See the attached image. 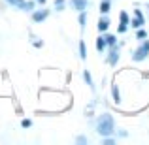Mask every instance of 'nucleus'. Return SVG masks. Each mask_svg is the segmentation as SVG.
Listing matches in <instances>:
<instances>
[{"label":"nucleus","mask_w":149,"mask_h":145,"mask_svg":"<svg viewBox=\"0 0 149 145\" xmlns=\"http://www.w3.org/2000/svg\"><path fill=\"white\" fill-rule=\"evenodd\" d=\"M111 132H113V119L109 115H102L98 121V134L109 136Z\"/></svg>","instance_id":"f257e3e1"},{"label":"nucleus","mask_w":149,"mask_h":145,"mask_svg":"<svg viewBox=\"0 0 149 145\" xmlns=\"http://www.w3.org/2000/svg\"><path fill=\"white\" fill-rule=\"evenodd\" d=\"M147 55H149V42H147V44H143L140 49H136V53L132 55V58H134V60H143Z\"/></svg>","instance_id":"f03ea898"},{"label":"nucleus","mask_w":149,"mask_h":145,"mask_svg":"<svg viewBox=\"0 0 149 145\" xmlns=\"http://www.w3.org/2000/svg\"><path fill=\"white\" fill-rule=\"evenodd\" d=\"M134 15H136V19L132 21V26H134V28H140V26L143 25V17H142V13H140L138 10L134 11Z\"/></svg>","instance_id":"7ed1b4c3"},{"label":"nucleus","mask_w":149,"mask_h":145,"mask_svg":"<svg viewBox=\"0 0 149 145\" xmlns=\"http://www.w3.org/2000/svg\"><path fill=\"white\" fill-rule=\"evenodd\" d=\"M8 2L15 4V6H19V8H29V10H32V4H26V2H23V0H8Z\"/></svg>","instance_id":"20e7f679"},{"label":"nucleus","mask_w":149,"mask_h":145,"mask_svg":"<svg viewBox=\"0 0 149 145\" xmlns=\"http://www.w3.org/2000/svg\"><path fill=\"white\" fill-rule=\"evenodd\" d=\"M108 26H109V21H108V19H100V21H98V30H100V32H106V30H108Z\"/></svg>","instance_id":"39448f33"},{"label":"nucleus","mask_w":149,"mask_h":145,"mask_svg":"<svg viewBox=\"0 0 149 145\" xmlns=\"http://www.w3.org/2000/svg\"><path fill=\"white\" fill-rule=\"evenodd\" d=\"M72 4H74V6H76L79 11H83L85 8H87V2H85V0H72Z\"/></svg>","instance_id":"423d86ee"},{"label":"nucleus","mask_w":149,"mask_h":145,"mask_svg":"<svg viewBox=\"0 0 149 145\" xmlns=\"http://www.w3.org/2000/svg\"><path fill=\"white\" fill-rule=\"evenodd\" d=\"M104 47H106V40L100 36L98 40H96V49H98V51H104Z\"/></svg>","instance_id":"0eeeda50"},{"label":"nucleus","mask_w":149,"mask_h":145,"mask_svg":"<svg viewBox=\"0 0 149 145\" xmlns=\"http://www.w3.org/2000/svg\"><path fill=\"white\" fill-rule=\"evenodd\" d=\"M100 11H102V13H108V11H109V2H108V0H104V2L100 4Z\"/></svg>","instance_id":"6e6552de"},{"label":"nucleus","mask_w":149,"mask_h":145,"mask_svg":"<svg viewBox=\"0 0 149 145\" xmlns=\"http://www.w3.org/2000/svg\"><path fill=\"white\" fill-rule=\"evenodd\" d=\"M45 15H47V11H38V13H34V21H42V19H45Z\"/></svg>","instance_id":"1a4fd4ad"},{"label":"nucleus","mask_w":149,"mask_h":145,"mask_svg":"<svg viewBox=\"0 0 149 145\" xmlns=\"http://www.w3.org/2000/svg\"><path fill=\"white\" fill-rule=\"evenodd\" d=\"M104 40H106V45H108V44H109V45H113V44H115V36H106Z\"/></svg>","instance_id":"9d476101"},{"label":"nucleus","mask_w":149,"mask_h":145,"mask_svg":"<svg viewBox=\"0 0 149 145\" xmlns=\"http://www.w3.org/2000/svg\"><path fill=\"white\" fill-rule=\"evenodd\" d=\"M115 60H117V51L113 49L111 51V57H109V62H111V64H115Z\"/></svg>","instance_id":"9b49d317"},{"label":"nucleus","mask_w":149,"mask_h":145,"mask_svg":"<svg viewBox=\"0 0 149 145\" xmlns=\"http://www.w3.org/2000/svg\"><path fill=\"white\" fill-rule=\"evenodd\" d=\"M113 98H115V102H117V104L121 102V98H119V91H117V87H113Z\"/></svg>","instance_id":"f8f14e48"},{"label":"nucleus","mask_w":149,"mask_h":145,"mask_svg":"<svg viewBox=\"0 0 149 145\" xmlns=\"http://www.w3.org/2000/svg\"><path fill=\"white\" fill-rule=\"evenodd\" d=\"M79 51H81V58H85V57H87V53H85V44H83V42L79 44Z\"/></svg>","instance_id":"ddd939ff"},{"label":"nucleus","mask_w":149,"mask_h":145,"mask_svg":"<svg viewBox=\"0 0 149 145\" xmlns=\"http://www.w3.org/2000/svg\"><path fill=\"white\" fill-rule=\"evenodd\" d=\"M121 23H125V25H128V15L125 13V11L121 13Z\"/></svg>","instance_id":"4468645a"},{"label":"nucleus","mask_w":149,"mask_h":145,"mask_svg":"<svg viewBox=\"0 0 149 145\" xmlns=\"http://www.w3.org/2000/svg\"><path fill=\"white\" fill-rule=\"evenodd\" d=\"M146 36H147L146 30H140V32H138V38H140V40H142V38H146Z\"/></svg>","instance_id":"2eb2a0df"},{"label":"nucleus","mask_w":149,"mask_h":145,"mask_svg":"<svg viewBox=\"0 0 149 145\" xmlns=\"http://www.w3.org/2000/svg\"><path fill=\"white\" fill-rule=\"evenodd\" d=\"M79 23H81V26L85 25V13H81V15H79Z\"/></svg>","instance_id":"dca6fc26"},{"label":"nucleus","mask_w":149,"mask_h":145,"mask_svg":"<svg viewBox=\"0 0 149 145\" xmlns=\"http://www.w3.org/2000/svg\"><path fill=\"white\" fill-rule=\"evenodd\" d=\"M125 30H127V25H125V23H121V26H119V32H125Z\"/></svg>","instance_id":"f3484780"},{"label":"nucleus","mask_w":149,"mask_h":145,"mask_svg":"<svg viewBox=\"0 0 149 145\" xmlns=\"http://www.w3.org/2000/svg\"><path fill=\"white\" fill-rule=\"evenodd\" d=\"M38 2H42V4H44V2H45V0H38Z\"/></svg>","instance_id":"a211bd4d"}]
</instances>
